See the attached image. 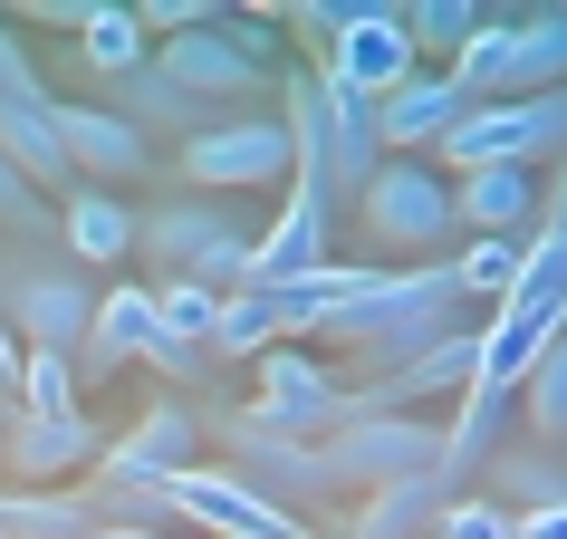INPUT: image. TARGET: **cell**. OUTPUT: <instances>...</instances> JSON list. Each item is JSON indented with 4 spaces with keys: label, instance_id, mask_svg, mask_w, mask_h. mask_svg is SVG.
Here are the masks:
<instances>
[{
    "label": "cell",
    "instance_id": "obj_1",
    "mask_svg": "<svg viewBox=\"0 0 567 539\" xmlns=\"http://www.w3.org/2000/svg\"><path fill=\"white\" fill-rule=\"evenodd\" d=\"M279 125H289V145H299V183H318V203H357L365 183H375V164H385V135H375V106L347 88H328V78H289V106H279Z\"/></svg>",
    "mask_w": 567,
    "mask_h": 539
},
{
    "label": "cell",
    "instance_id": "obj_2",
    "mask_svg": "<svg viewBox=\"0 0 567 539\" xmlns=\"http://www.w3.org/2000/svg\"><path fill=\"white\" fill-rule=\"evenodd\" d=\"M452 299H462V289H452V270H443V261H414V270H385L365 299H347L318 337H337V347H365V357L394 376V366L423 357L433 337H452Z\"/></svg>",
    "mask_w": 567,
    "mask_h": 539
},
{
    "label": "cell",
    "instance_id": "obj_3",
    "mask_svg": "<svg viewBox=\"0 0 567 539\" xmlns=\"http://www.w3.org/2000/svg\"><path fill=\"white\" fill-rule=\"evenodd\" d=\"M472 106H509V96H558L567 88V10H529V20H481V39L443 68Z\"/></svg>",
    "mask_w": 567,
    "mask_h": 539
},
{
    "label": "cell",
    "instance_id": "obj_4",
    "mask_svg": "<svg viewBox=\"0 0 567 539\" xmlns=\"http://www.w3.org/2000/svg\"><path fill=\"white\" fill-rule=\"evenodd\" d=\"M548 154L567 164V88L558 96H509V106H462L452 135L423 154V164H433L443 183H462V174H491V164L529 174V164H548Z\"/></svg>",
    "mask_w": 567,
    "mask_h": 539
},
{
    "label": "cell",
    "instance_id": "obj_5",
    "mask_svg": "<svg viewBox=\"0 0 567 539\" xmlns=\"http://www.w3.org/2000/svg\"><path fill=\"white\" fill-rule=\"evenodd\" d=\"M174 174H183V193L231 203V193L289 183V174H299V145H289V125L269 116V106H240V116H212L203 135H183V145H174Z\"/></svg>",
    "mask_w": 567,
    "mask_h": 539
},
{
    "label": "cell",
    "instance_id": "obj_6",
    "mask_svg": "<svg viewBox=\"0 0 567 539\" xmlns=\"http://www.w3.org/2000/svg\"><path fill=\"white\" fill-rule=\"evenodd\" d=\"M269 39H279V20H240V10H221L212 30H193V39H164L154 49V78H174L183 96H203V106H221V96H250L269 88Z\"/></svg>",
    "mask_w": 567,
    "mask_h": 539
},
{
    "label": "cell",
    "instance_id": "obj_7",
    "mask_svg": "<svg viewBox=\"0 0 567 539\" xmlns=\"http://www.w3.org/2000/svg\"><path fill=\"white\" fill-rule=\"evenodd\" d=\"M357 232L375 251H414V261H443V241L462 232L452 222V183L423 164V154H385L375 183L357 193Z\"/></svg>",
    "mask_w": 567,
    "mask_h": 539
},
{
    "label": "cell",
    "instance_id": "obj_8",
    "mask_svg": "<svg viewBox=\"0 0 567 539\" xmlns=\"http://www.w3.org/2000/svg\"><path fill=\"white\" fill-rule=\"evenodd\" d=\"M318 452H328L337 491H385V481L443 472V424H433V415H385V405H357V415L337 424Z\"/></svg>",
    "mask_w": 567,
    "mask_h": 539
},
{
    "label": "cell",
    "instance_id": "obj_9",
    "mask_svg": "<svg viewBox=\"0 0 567 539\" xmlns=\"http://www.w3.org/2000/svg\"><path fill=\"white\" fill-rule=\"evenodd\" d=\"M308 78H328V88L365 96V106H385L394 88H414L423 59H414V39H404V10H385V0H347V20H337V39L318 49Z\"/></svg>",
    "mask_w": 567,
    "mask_h": 539
},
{
    "label": "cell",
    "instance_id": "obj_10",
    "mask_svg": "<svg viewBox=\"0 0 567 539\" xmlns=\"http://www.w3.org/2000/svg\"><path fill=\"white\" fill-rule=\"evenodd\" d=\"M250 415L279 424V434L328 444L337 424L357 415V386H337V376L308 357V347H269V357H250Z\"/></svg>",
    "mask_w": 567,
    "mask_h": 539
},
{
    "label": "cell",
    "instance_id": "obj_11",
    "mask_svg": "<svg viewBox=\"0 0 567 539\" xmlns=\"http://www.w3.org/2000/svg\"><path fill=\"white\" fill-rule=\"evenodd\" d=\"M164 520H193L212 539H318V530H299V510H279L269 491H250L221 462H193V472L164 481Z\"/></svg>",
    "mask_w": 567,
    "mask_h": 539
},
{
    "label": "cell",
    "instance_id": "obj_12",
    "mask_svg": "<svg viewBox=\"0 0 567 539\" xmlns=\"http://www.w3.org/2000/svg\"><path fill=\"white\" fill-rule=\"evenodd\" d=\"M221 434L240 444V481H250V491H269L279 510L337 501V472H328V452L308 444V434H279V424H260V415H231Z\"/></svg>",
    "mask_w": 567,
    "mask_h": 539
},
{
    "label": "cell",
    "instance_id": "obj_13",
    "mask_svg": "<svg viewBox=\"0 0 567 539\" xmlns=\"http://www.w3.org/2000/svg\"><path fill=\"white\" fill-rule=\"evenodd\" d=\"M193 444H203V415L193 405H145V415L125 424V434H106V452H96V481H135V491H164L174 472H193Z\"/></svg>",
    "mask_w": 567,
    "mask_h": 539
},
{
    "label": "cell",
    "instance_id": "obj_14",
    "mask_svg": "<svg viewBox=\"0 0 567 539\" xmlns=\"http://www.w3.org/2000/svg\"><path fill=\"white\" fill-rule=\"evenodd\" d=\"M87 318H96V299H87V279L78 270H20L10 279V299H0V328L20 337V347H49V357H78L87 347Z\"/></svg>",
    "mask_w": 567,
    "mask_h": 539
},
{
    "label": "cell",
    "instance_id": "obj_15",
    "mask_svg": "<svg viewBox=\"0 0 567 539\" xmlns=\"http://www.w3.org/2000/svg\"><path fill=\"white\" fill-rule=\"evenodd\" d=\"M96 452H106V424L96 415H49V424H10L0 434V472L20 481V491H68L78 472H96Z\"/></svg>",
    "mask_w": 567,
    "mask_h": 539
},
{
    "label": "cell",
    "instance_id": "obj_16",
    "mask_svg": "<svg viewBox=\"0 0 567 539\" xmlns=\"http://www.w3.org/2000/svg\"><path fill=\"white\" fill-rule=\"evenodd\" d=\"M328 261V203H318V183L289 174V203L260 222V241H250V289H289L299 270Z\"/></svg>",
    "mask_w": 567,
    "mask_h": 539
},
{
    "label": "cell",
    "instance_id": "obj_17",
    "mask_svg": "<svg viewBox=\"0 0 567 539\" xmlns=\"http://www.w3.org/2000/svg\"><path fill=\"white\" fill-rule=\"evenodd\" d=\"M154 357V279H116L96 289V318H87V347H78V386H106L116 366H145Z\"/></svg>",
    "mask_w": 567,
    "mask_h": 539
},
{
    "label": "cell",
    "instance_id": "obj_18",
    "mask_svg": "<svg viewBox=\"0 0 567 539\" xmlns=\"http://www.w3.org/2000/svg\"><path fill=\"white\" fill-rule=\"evenodd\" d=\"M472 376H481V328H452V337H433L423 357H404L394 376L357 386V405H385V415H414V405H433V395H462Z\"/></svg>",
    "mask_w": 567,
    "mask_h": 539
},
{
    "label": "cell",
    "instance_id": "obj_19",
    "mask_svg": "<svg viewBox=\"0 0 567 539\" xmlns=\"http://www.w3.org/2000/svg\"><path fill=\"white\" fill-rule=\"evenodd\" d=\"M59 145H68V174H87V193L145 174V135H135L116 106H78V96H59Z\"/></svg>",
    "mask_w": 567,
    "mask_h": 539
},
{
    "label": "cell",
    "instance_id": "obj_20",
    "mask_svg": "<svg viewBox=\"0 0 567 539\" xmlns=\"http://www.w3.org/2000/svg\"><path fill=\"white\" fill-rule=\"evenodd\" d=\"M375 279H385V261H318V270H299L289 289H269V299H279V347L318 337V328L337 318V308H347V299H365Z\"/></svg>",
    "mask_w": 567,
    "mask_h": 539
},
{
    "label": "cell",
    "instance_id": "obj_21",
    "mask_svg": "<svg viewBox=\"0 0 567 539\" xmlns=\"http://www.w3.org/2000/svg\"><path fill=\"white\" fill-rule=\"evenodd\" d=\"M0 164L49 193V183H78L68 174V145H59V96H0Z\"/></svg>",
    "mask_w": 567,
    "mask_h": 539
},
{
    "label": "cell",
    "instance_id": "obj_22",
    "mask_svg": "<svg viewBox=\"0 0 567 539\" xmlns=\"http://www.w3.org/2000/svg\"><path fill=\"white\" fill-rule=\"evenodd\" d=\"M452 222H462L472 241H519L538 222V174H509V164L462 174V183H452Z\"/></svg>",
    "mask_w": 567,
    "mask_h": 539
},
{
    "label": "cell",
    "instance_id": "obj_23",
    "mask_svg": "<svg viewBox=\"0 0 567 539\" xmlns=\"http://www.w3.org/2000/svg\"><path fill=\"white\" fill-rule=\"evenodd\" d=\"M462 106H472V96L452 88L443 68H423L414 88H394L385 106H375V135H385V145H423V154H433V145L452 135V116H462Z\"/></svg>",
    "mask_w": 567,
    "mask_h": 539
},
{
    "label": "cell",
    "instance_id": "obj_24",
    "mask_svg": "<svg viewBox=\"0 0 567 539\" xmlns=\"http://www.w3.org/2000/svg\"><path fill=\"white\" fill-rule=\"evenodd\" d=\"M59 241H68V261H87V270H116L125 251H135V212L116 203V193H68V212H59Z\"/></svg>",
    "mask_w": 567,
    "mask_h": 539
},
{
    "label": "cell",
    "instance_id": "obj_25",
    "mask_svg": "<svg viewBox=\"0 0 567 539\" xmlns=\"http://www.w3.org/2000/svg\"><path fill=\"white\" fill-rule=\"evenodd\" d=\"M443 472H423V481H385V491H365L357 520H347V539H433V510H443Z\"/></svg>",
    "mask_w": 567,
    "mask_h": 539
},
{
    "label": "cell",
    "instance_id": "obj_26",
    "mask_svg": "<svg viewBox=\"0 0 567 539\" xmlns=\"http://www.w3.org/2000/svg\"><path fill=\"white\" fill-rule=\"evenodd\" d=\"M96 510L87 491L68 481V491H20V481H0V539H87Z\"/></svg>",
    "mask_w": 567,
    "mask_h": 539
},
{
    "label": "cell",
    "instance_id": "obj_27",
    "mask_svg": "<svg viewBox=\"0 0 567 539\" xmlns=\"http://www.w3.org/2000/svg\"><path fill=\"white\" fill-rule=\"evenodd\" d=\"M404 39H414V59H443L452 68L481 39V10H472V0H414V10H404Z\"/></svg>",
    "mask_w": 567,
    "mask_h": 539
},
{
    "label": "cell",
    "instance_id": "obj_28",
    "mask_svg": "<svg viewBox=\"0 0 567 539\" xmlns=\"http://www.w3.org/2000/svg\"><path fill=\"white\" fill-rule=\"evenodd\" d=\"M78 49H87V68H106V78H135V68L154 59L145 30H135V10H78Z\"/></svg>",
    "mask_w": 567,
    "mask_h": 539
},
{
    "label": "cell",
    "instance_id": "obj_29",
    "mask_svg": "<svg viewBox=\"0 0 567 539\" xmlns=\"http://www.w3.org/2000/svg\"><path fill=\"white\" fill-rule=\"evenodd\" d=\"M443 270H452L462 299H491V308H501L509 279H519V241H462V251H443Z\"/></svg>",
    "mask_w": 567,
    "mask_h": 539
},
{
    "label": "cell",
    "instance_id": "obj_30",
    "mask_svg": "<svg viewBox=\"0 0 567 539\" xmlns=\"http://www.w3.org/2000/svg\"><path fill=\"white\" fill-rule=\"evenodd\" d=\"M20 415L49 424V415H87V395H78V357H20Z\"/></svg>",
    "mask_w": 567,
    "mask_h": 539
},
{
    "label": "cell",
    "instance_id": "obj_31",
    "mask_svg": "<svg viewBox=\"0 0 567 539\" xmlns=\"http://www.w3.org/2000/svg\"><path fill=\"white\" fill-rule=\"evenodd\" d=\"M212 347H221V357H269V347H279V299H269V289H231Z\"/></svg>",
    "mask_w": 567,
    "mask_h": 539
},
{
    "label": "cell",
    "instance_id": "obj_32",
    "mask_svg": "<svg viewBox=\"0 0 567 539\" xmlns=\"http://www.w3.org/2000/svg\"><path fill=\"white\" fill-rule=\"evenodd\" d=\"M509 405H519V415H529L548 444L567 434V337H548V347H538V366L519 376V395H509Z\"/></svg>",
    "mask_w": 567,
    "mask_h": 539
},
{
    "label": "cell",
    "instance_id": "obj_33",
    "mask_svg": "<svg viewBox=\"0 0 567 539\" xmlns=\"http://www.w3.org/2000/svg\"><path fill=\"white\" fill-rule=\"evenodd\" d=\"M433 539H509V510L501 501H462V491H452V501L433 510Z\"/></svg>",
    "mask_w": 567,
    "mask_h": 539
},
{
    "label": "cell",
    "instance_id": "obj_34",
    "mask_svg": "<svg viewBox=\"0 0 567 539\" xmlns=\"http://www.w3.org/2000/svg\"><path fill=\"white\" fill-rule=\"evenodd\" d=\"M212 20H221L212 0H145V10H135L145 49H154V39H193V30H212Z\"/></svg>",
    "mask_w": 567,
    "mask_h": 539
},
{
    "label": "cell",
    "instance_id": "obj_35",
    "mask_svg": "<svg viewBox=\"0 0 567 539\" xmlns=\"http://www.w3.org/2000/svg\"><path fill=\"white\" fill-rule=\"evenodd\" d=\"M0 96H49V78L30 68V49H20V30L0 20Z\"/></svg>",
    "mask_w": 567,
    "mask_h": 539
},
{
    "label": "cell",
    "instance_id": "obj_36",
    "mask_svg": "<svg viewBox=\"0 0 567 539\" xmlns=\"http://www.w3.org/2000/svg\"><path fill=\"white\" fill-rule=\"evenodd\" d=\"M0 222H20V232H39V222H49V203H39V193L10 174V164H0Z\"/></svg>",
    "mask_w": 567,
    "mask_h": 539
},
{
    "label": "cell",
    "instance_id": "obj_37",
    "mask_svg": "<svg viewBox=\"0 0 567 539\" xmlns=\"http://www.w3.org/2000/svg\"><path fill=\"white\" fill-rule=\"evenodd\" d=\"M509 539H567V501H529V510H509Z\"/></svg>",
    "mask_w": 567,
    "mask_h": 539
},
{
    "label": "cell",
    "instance_id": "obj_38",
    "mask_svg": "<svg viewBox=\"0 0 567 539\" xmlns=\"http://www.w3.org/2000/svg\"><path fill=\"white\" fill-rule=\"evenodd\" d=\"M337 20H347V0H299V10H289V30H299V39H318V49L337 39Z\"/></svg>",
    "mask_w": 567,
    "mask_h": 539
},
{
    "label": "cell",
    "instance_id": "obj_39",
    "mask_svg": "<svg viewBox=\"0 0 567 539\" xmlns=\"http://www.w3.org/2000/svg\"><path fill=\"white\" fill-rule=\"evenodd\" d=\"M20 357H30V347L0 328V424H20Z\"/></svg>",
    "mask_w": 567,
    "mask_h": 539
},
{
    "label": "cell",
    "instance_id": "obj_40",
    "mask_svg": "<svg viewBox=\"0 0 567 539\" xmlns=\"http://www.w3.org/2000/svg\"><path fill=\"white\" fill-rule=\"evenodd\" d=\"M87 539H164V530H116V520H96Z\"/></svg>",
    "mask_w": 567,
    "mask_h": 539
},
{
    "label": "cell",
    "instance_id": "obj_41",
    "mask_svg": "<svg viewBox=\"0 0 567 539\" xmlns=\"http://www.w3.org/2000/svg\"><path fill=\"white\" fill-rule=\"evenodd\" d=\"M0 434H10V424H0Z\"/></svg>",
    "mask_w": 567,
    "mask_h": 539
}]
</instances>
